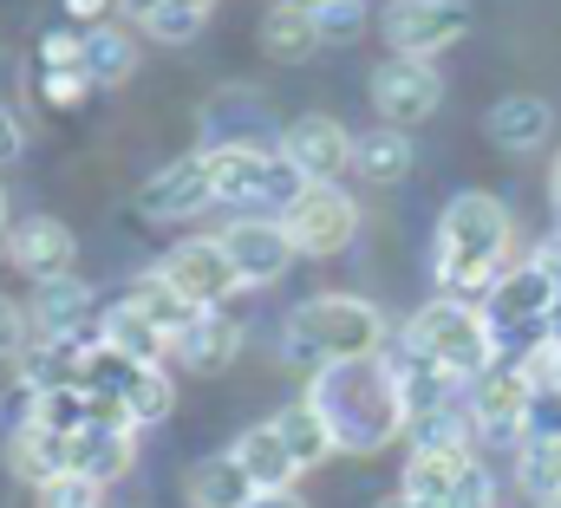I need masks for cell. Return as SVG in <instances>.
Returning <instances> with one entry per match:
<instances>
[{"mask_svg": "<svg viewBox=\"0 0 561 508\" xmlns=\"http://www.w3.org/2000/svg\"><path fill=\"white\" fill-rule=\"evenodd\" d=\"M262 496L255 483H249V470L222 450V457H203L196 470H190V508H249Z\"/></svg>", "mask_w": 561, "mask_h": 508, "instance_id": "obj_21", "label": "cell"}, {"mask_svg": "<svg viewBox=\"0 0 561 508\" xmlns=\"http://www.w3.org/2000/svg\"><path fill=\"white\" fill-rule=\"evenodd\" d=\"M412 137L405 130H392V125H379V130H359L353 137V170L366 176V183H405L412 176Z\"/></svg>", "mask_w": 561, "mask_h": 508, "instance_id": "obj_22", "label": "cell"}, {"mask_svg": "<svg viewBox=\"0 0 561 508\" xmlns=\"http://www.w3.org/2000/svg\"><path fill=\"white\" fill-rule=\"evenodd\" d=\"M249 508H307V503H300L294 489H262V496H255Z\"/></svg>", "mask_w": 561, "mask_h": 508, "instance_id": "obj_41", "label": "cell"}, {"mask_svg": "<svg viewBox=\"0 0 561 508\" xmlns=\"http://www.w3.org/2000/svg\"><path fill=\"white\" fill-rule=\"evenodd\" d=\"M313 20H320V39H327V46H353V39L373 26V7H366V0H320Z\"/></svg>", "mask_w": 561, "mask_h": 508, "instance_id": "obj_31", "label": "cell"}, {"mask_svg": "<svg viewBox=\"0 0 561 508\" xmlns=\"http://www.w3.org/2000/svg\"><path fill=\"white\" fill-rule=\"evenodd\" d=\"M516 483H523V496L536 508L561 503V443L556 437H529V443L516 450Z\"/></svg>", "mask_w": 561, "mask_h": 508, "instance_id": "obj_29", "label": "cell"}, {"mask_svg": "<svg viewBox=\"0 0 561 508\" xmlns=\"http://www.w3.org/2000/svg\"><path fill=\"white\" fill-rule=\"evenodd\" d=\"M236 353H242V320H229L222 307H216V313H196V326L176 333V346H170V359H176L183 372H196V379L222 372Z\"/></svg>", "mask_w": 561, "mask_h": 508, "instance_id": "obj_18", "label": "cell"}, {"mask_svg": "<svg viewBox=\"0 0 561 508\" xmlns=\"http://www.w3.org/2000/svg\"><path fill=\"white\" fill-rule=\"evenodd\" d=\"M437 105H444L437 66H424V59H386V66L373 72V112H379V125L412 130V125H424Z\"/></svg>", "mask_w": 561, "mask_h": 508, "instance_id": "obj_8", "label": "cell"}, {"mask_svg": "<svg viewBox=\"0 0 561 508\" xmlns=\"http://www.w3.org/2000/svg\"><path fill=\"white\" fill-rule=\"evenodd\" d=\"M307 404L327 417L333 450H346V457H373V450H386L399 430H412L405 391H399V372H392L386 353H379V359H353V366L313 372Z\"/></svg>", "mask_w": 561, "mask_h": 508, "instance_id": "obj_1", "label": "cell"}, {"mask_svg": "<svg viewBox=\"0 0 561 508\" xmlns=\"http://www.w3.org/2000/svg\"><path fill=\"white\" fill-rule=\"evenodd\" d=\"M138 72V39L125 26H92L85 33V85H125Z\"/></svg>", "mask_w": 561, "mask_h": 508, "instance_id": "obj_26", "label": "cell"}, {"mask_svg": "<svg viewBox=\"0 0 561 508\" xmlns=\"http://www.w3.org/2000/svg\"><path fill=\"white\" fill-rule=\"evenodd\" d=\"M99 346H112V353H125V359H138V366H163V353H170V339L144 320L131 300L105 307V320H99Z\"/></svg>", "mask_w": 561, "mask_h": 508, "instance_id": "obj_23", "label": "cell"}, {"mask_svg": "<svg viewBox=\"0 0 561 508\" xmlns=\"http://www.w3.org/2000/svg\"><path fill=\"white\" fill-rule=\"evenodd\" d=\"M26 320H33V339H99L105 307L92 300L85 280H46V287H33Z\"/></svg>", "mask_w": 561, "mask_h": 508, "instance_id": "obj_14", "label": "cell"}, {"mask_svg": "<svg viewBox=\"0 0 561 508\" xmlns=\"http://www.w3.org/2000/svg\"><path fill=\"white\" fill-rule=\"evenodd\" d=\"M510 209L483 189H463L444 203L437 216V254H431V274L444 287V300H477L503 280V254H510Z\"/></svg>", "mask_w": 561, "mask_h": 508, "instance_id": "obj_2", "label": "cell"}, {"mask_svg": "<svg viewBox=\"0 0 561 508\" xmlns=\"http://www.w3.org/2000/svg\"><path fill=\"white\" fill-rule=\"evenodd\" d=\"M280 157H287L307 183H333V176L353 163V137H346L340 118L307 112V118H294V125L280 130Z\"/></svg>", "mask_w": 561, "mask_h": 508, "instance_id": "obj_13", "label": "cell"}, {"mask_svg": "<svg viewBox=\"0 0 561 508\" xmlns=\"http://www.w3.org/2000/svg\"><path fill=\"white\" fill-rule=\"evenodd\" d=\"M327 39H320V20H313V7H300V0H275L268 13H262V53L280 59V66H300V59H313Z\"/></svg>", "mask_w": 561, "mask_h": 508, "instance_id": "obj_19", "label": "cell"}, {"mask_svg": "<svg viewBox=\"0 0 561 508\" xmlns=\"http://www.w3.org/2000/svg\"><path fill=\"white\" fill-rule=\"evenodd\" d=\"M39 72H85V33H79V26L46 33V39H39Z\"/></svg>", "mask_w": 561, "mask_h": 508, "instance_id": "obj_32", "label": "cell"}, {"mask_svg": "<svg viewBox=\"0 0 561 508\" xmlns=\"http://www.w3.org/2000/svg\"><path fill=\"white\" fill-rule=\"evenodd\" d=\"M26 346H33V320H26V313H20V307H13V300L0 293V359L13 366V359H20Z\"/></svg>", "mask_w": 561, "mask_h": 508, "instance_id": "obj_34", "label": "cell"}, {"mask_svg": "<svg viewBox=\"0 0 561 508\" xmlns=\"http://www.w3.org/2000/svg\"><path fill=\"white\" fill-rule=\"evenodd\" d=\"M379 508H437V503H419V496H405V489H399V496H386Z\"/></svg>", "mask_w": 561, "mask_h": 508, "instance_id": "obj_42", "label": "cell"}, {"mask_svg": "<svg viewBox=\"0 0 561 508\" xmlns=\"http://www.w3.org/2000/svg\"><path fill=\"white\" fill-rule=\"evenodd\" d=\"M542 508H561V503H542Z\"/></svg>", "mask_w": 561, "mask_h": 508, "instance_id": "obj_45", "label": "cell"}, {"mask_svg": "<svg viewBox=\"0 0 561 508\" xmlns=\"http://www.w3.org/2000/svg\"><path fill=\"white\" fill-rule=\"evenodd\" d=\"M112 7H118V13H125V20H138V26H150V20H157V7H163V0H112Z\"/></svg>", "mask_w": 561, "mask_h": 508, "instance_id": "obj_40", "label": "cell"}, {"mask_svg": "<svg viewBox=\"0 0 561 508\" xmlns=\"http://www.w3.org/2000/svg\"><path fill=\"white\" fill-rule=\"evenodd\" d=\"M7 229H13V222H7V189H0V242H7Z\"/></svg>", "mask_w": 561, "mask_h": 508, "instance_id": "obj_43", "label": "cell"}, {"mask_svg": "<svg viewBox=\"0 0 561 508\" xmlns=\"http://www.w3.org/2000/svg\"><path fill=\"white\" fill-rule=\"evenodd\" d=\"M203 157H209L216 203H229V209H287L307 189V176L262 143H209Z\"/></svg>", "mask_w": 561, "mask_h": 508, "instance_id": "obj_5", "label": "cell"}, {"mask_svg": "<svg viewBox=\"0 0 561 508\" xmlns=\"http://www.w3.org/2000/svg\"><path fill=\"white\" fill-rule=\"evenodd\" d=\"M470 0H386L379 33L392 46V59H424L437 66V53H450L470 33Z\"/></svg>", "mask_w": 561, "mask_h": 508, "instance_id": "obj_6", "label": "cell"}, {"mask_svg": "<svg viewBox=\"0 0 561 508\" xmlns=\"http://www.w3.org/2000/svg\"><path fill=\"white\" fill-rule=\"evenodd\" d=\"M379 353H386V313L359 293H313L280 326V359L300 372H327V366H353Z\"/></svg>", "mask_w": 561, "mask_h": 508, "instance_id": "obj_3", "label": "cell"}, {"mask_svg": "<svg viewBox=\"0 0 561 508\" xmlns=\"http://www.w3.org/2000/svg\"><path fill=\"white\" fill-rule=\"evenodd\" d=\"M222 254H229V267H236V280L242 287H268L280 280L287 267H294V242H287V229H280V216H242V222H229L222 235Z\"/></svg>", "mask_w": 561, "mask_h": 508, "instance_id": "obj_9", "label": "cell"}, {"mask_svg": "<svg viewBox=\"0 0 561 508\" xmlns=\"http://www.w3.org/2000/svg\"><path fill=\"white\" fill-rule=\"evenodd\" d=\"M20 157H26V130H20V118L0 105V170H7V163H20Z\"/></svg>", "mask_w": 561, "mask_h": 508, "instance_id": "obj_38", "label": "cell"}, {"mask_svg": "<svg viewBox=\"0 0 561 508\" xmlns=\"http://www.w3.org/2000/svg\"><path fill=\"white\" fill-rule=\"evenodd\" d=\"M105 13H118L112 0H66V20L79 26V33H92V26H105Z\"/></svg>", "mask_w": 561, "mask_h": 508, "instance_id": "obj_39", "label": "cell"}, {"mask_svg": "<svg viewBox=\"0 0 561 508\" xmlns=\"http://www.w3.org/2000/svg\"><path fill=\"white\" fill-rule=\"evenodd\" d=\"M7 457H13V476L33 483V489H46V483L66 476V437H53V430H39V424H20Z\"/></svg>", "mask_w": 561, "mask_h": 508, "instance_id": "obj_27", "label": "cell"}, {"mask_svg": "<svg viewBox=\"0 0 561 508\" xmlns=\"http://www.w3.org/2000/svg\"><path fill=\"white\" fill-rule=\"evenodd\" d=\"M39 508H99V483H79V476H59L39 489Z\"/></svg>", "mask_w": 561, "mask_h": 508, "instance_id": "obj_36", "label": "cell"}, {"mask_svg": "<svg viewBox=\"0 0 561 508\" xmlns=\"http://www.w3.org/2000/svg\"><path fill=\"white\" fill-rule=\"evenodd\" d=\"M125 300L138 307L144 320H150V326H157V333L170 339V346H176V333H190V326H196V313H203V307H190V300H183V293H176V287H170V280L157 274V267L131 280V293H125Z\"/></svg>", "mask_w": 561, "mask_h": 508, "instance_id": "obj_24", "label": "cell"}, {"mask_svg": "<svg viewBox=\"0 0 561 508\" xmlns=\"http://www.w3.org/2000/svg\"><path fill=\"white\" fill-rule=\"evenodd\" d=\"M209 203H216V183H209V157H203V150L163 163V170L138 189V209L150 222H190V216H203Z\"/></svg>", "mask_w": 561, "mask_h": 508, "instance_id": "obj_10", "label": "cell"}, {"mask_svg": "<svg viewBox=\"0 0 561 508\" xmlns=\"http://www.w3.org/2000/svg\"><path fill=\"white\" fill-rule=\"evenodd\" d=\"M556 229H561V163H556Z\"/></svg>", "mask_w": 561, "mask_h": 508, "instance_id": "obj_44", "label": "cell"}, {"mask_svg": "<svg viewBox=\"0 0 561 508\" xmlns=\"http://www.w3.org/2000/svg\"><path fill=\"white\" fill-rule=\"evenodd\" d=\"M444 508H496V476H490L483 463H470V470L457 476V489L444 496Z\"/></svg>", "mask_w": 561, "mask_h": 508, "instance_id": "obj_33", "label": "cell"}, {"mask_svg": "<svg viewBox=\"0 0 561 508\" xmlns=\"http://www.w3.org/2000/svg\"><path fill=\"white\" fill-rule=\"evenodd\" d=\"M92 85H85V72H39V99L46 105H79Z\"/></svg>", "mask_w": 561, "mask_h": 508, "instance_id": "obj_37", "label": "cell"}, {"mask_svg": "<svg viewBox=\"0 0 561 508\" xmlns=\"http://www.w3.org/2000/svg\"><path fill=\"white\" fill-rule=\"evenodd\" d=\"M190 307H203V313H216L229 293H242V280H236V267H229V254L222 242H183V249L163 254V267H157Z\"/></svg>", "mask_w": 561, "mask_h": 508, "instance_id": "obj_12", "label": "cell"}, {"mask_svg": "<svg viewBox=\"0 0 561 508\" xmlns=\"http://www.w3.org/2000/svg\"><path fill=\"white\" fill-rule=\"evenodd\" d=\"M529 437H556L561 443V384H536V397H529Z\"/></svg>", "mask_w": 561, "mask_h": 508, "instance_id": "obj_35", "label": "cell"}, {"mask_svg": "<svg viewBox=\"0 0 561 508\" xmlns=\"http://www.w3.org/2000/svg\"><path fill=\"white\" fill-rule=\"evenodd\" d=\"M229 457L249 470V483H255V489H294V476H300V463L287 457V443H280L275 424H255V430H242V437L229 443Z\"/></svg>", "mask_w": 561, "mask_h": 508, "instance_id": "obj_20", "label": "cell"}, {"mask_svg": "<svg viewBox=\"0 0 561 508\" xmlns=\"http://www.w3.org/2000/svg\"><path fill=\"white\" fill-rule=\"evenodd\" d=\"M280 229L294 254H340L359 235V203L340 189V183H307L287 209H280Z\"/></svg>", "mask_w": 561, "mask_h": 508, "instance_id": "obj_7", "label": "cell"}, {"mask_svg": "<svg viewBox=\"0 0 561 508\" xmlns=\"http://www.w3.org/2000/svg\"><path fill=\"white\" fill-rule=\"evenodd\" d=\"M92 346H99V339H33V346L13 359V372H20V384H26V397L85 384V359H92Z\"/></svg>", "mask_w": 561, "mask_h": 508, "instance_id": "obj_16", "label": "cell"}, {"mask_svg": "<svg viewBox=\"0 0 561 508\" xmlns=\"http://www.w3.org/2000/svg\"><path fill=\"white\" fill-rule=\"evenodd\" d=\"M483 130H490V143H496V150L523 157V150H542V143H549L556 112H549V99H536V92H510V99H496V105H490Z\"/></svg>", "mask_w": 561, "mask_h": 508, "instance_id": "obj_17", "label": "cell"}, {"mask_svg": "<svg viewBox=\"0 0 561 508\" xmlns=\"http://www.w3.org/2000/svg\"><path fill=\"white\" fill-rule=\"evenodd\" d=\"M405 346L419 353L424 366H437L444 379H457V384H477L490 366H496V339H490L483 307H470V300H444V293L412 313Z\"/></svg>", "mask_w": 561, "mask_h": 508, "instance_id": "obj_4", "label": "cell"}, {"mask_svg": "<svg viewBox=\"0 0 561 508\" xmlns=\"http://www.w3.org/2000/svg\"><path fill=\"white\" fill-rule=\"evenodd\" d=\"M268 424L280 430V443H287V457H294L300 470H320V463L333 457V430H327V417H320L307 397H294V404H287V411H275Z\"/></svg>", "mask_w": 561, "mask_h": 508, "instance_id": "obj_25", "label": "cell"}, {"mask_svg": "<svg viewBox=\"0 0 561 508\" xmlns=\"http://www.w3.org/2000/svg\"><path fill=\"white\" fill-rule=\"evenodd\" d=\"M470 463H477L470 450H412V463H405V496L444 508V496L457 489V476H463Z\"/></svg>", "mask_w": 561, "mask_h": 508, "instance_id": "obj_28", "label": "cell"}, {"mask_svg": "<svg viewBox=\"0 0 561 508\" xmlns=\"http://www.w3.org/2000/svg\"><path fill=\"white\" fill-rule=\"evenodd\" d=\"M209 13H216V0H163V7H157V20H150L144 33H150L157 46H190V39L203 33V20H209Z\"/></svg>", "mask_w": 561, "mask_h": 508, "instance_id": "obj_30", "label": "cell"}, {"mask_svg": "<svg viewBox=\"0 0 561 508\" xmlns=\"http://www.w3.org/2000/svg\"><path fill=\"white\" fill-rule=\"evenodd\" d=\"M138 430L131 424H92V430H79V437H66V476H79V483H118L125 470H131V457H138V443H131Z\"/></svg>", "mask_w": 561, "mask_h": 508, "instance_id": "obj_15", "label": "cell"}, {"mask_svg": "<svg viewBox=\"0 0 561 508\" xmlns=\"http://www.w3.org/2000/svg\"><path fill=\"white\" fill-rule=\"evenodd\" d=\"M7 261H13L33 287H46V280H72L79 242H72V229H66L59 216H20V222L7 229Z\"/></svg>", "mask_w": 561, "mask_h": 508, "instance_id": "obj_11", "label": "cell"}]
</instances>
